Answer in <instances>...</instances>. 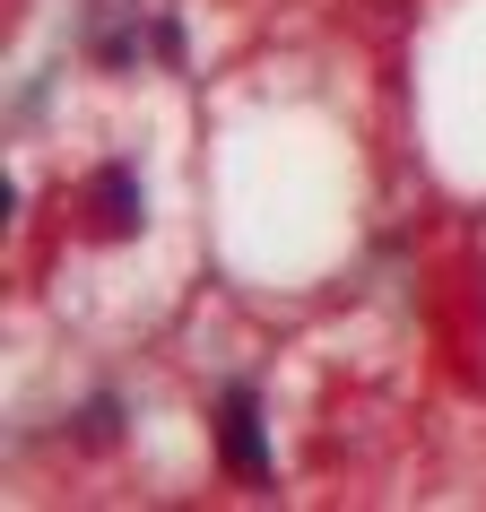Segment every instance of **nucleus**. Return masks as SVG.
<instances>
[{"label": "nucleus", "mask_w": 486, "mask_h": 512, "mask_svg": "<svg viewBox=\"0 0 486 512\" xmlns=\"http://www.w3.org/2000/svg\"><path fill=\"white\" fill-rule=\"evenodd\" d=\"M217 460L235 478H270V434H261V400L252 391H226L217 400Z\"/></svg>", "instance_id": "1"}, {"label": "nucleus", "mask_w": 486, "mask_h": 512, "mask_svg": "<svg viewBox=\"0 0 486 512\" xmlns=\"http://www.w3.org/2000/svg\"><path fill=\"white\" fill-rule=\"evenodd\" d=\"M96 235H139V183L131 174H96Z\"/></svg>", "instance_id": "2"}]
</instances>
